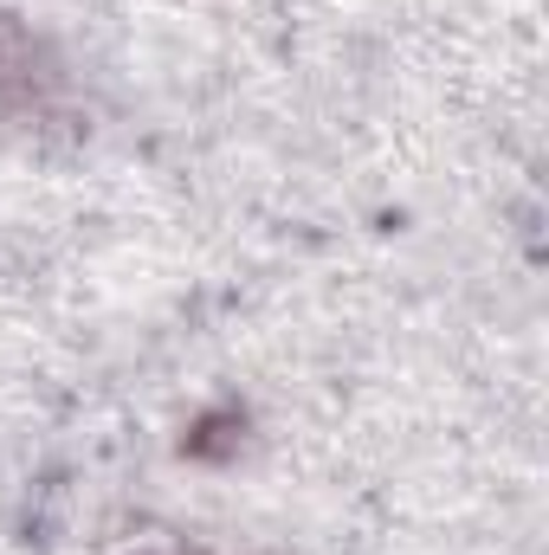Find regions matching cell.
<instances>
[{
	"mask_svg": "<svg viewBox=\"0 0 549 555\" xmlns=\"http://www.w3.org/2000/svg\"><path fill=\"white\" fill-rule=\"evenodd\" d=\"M52 117H65V72L13 13H0V124L39 130Z\"/></svg>",
	"mask_w": 549,
	"mask_h": 555,
	"instance_id": "1",
	"label": "cell"
}]
</instances>
